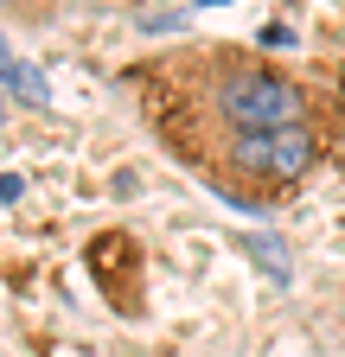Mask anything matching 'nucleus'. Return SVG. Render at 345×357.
I'll list each match as a JSON object with an SVG mask.
<instances>
[{"label": "nucleus", "mask_w": 345, "mask_h": 357, "mask_svg": "<svg viewBox=\"0 0 345 357\" xmlns=\"http://www.w3.org/2000/svg\"><path fill=\"white\" fill-rule=\"evenodd\" d=\"M52 0H0V13H20V20H45Z\"/></svg>", "instance_id": "obj_3"}, {"label": "nucleus", "mask_w": 345, "mask_h": 357, "mask_svg": "<svg viewBox=\"0 0 345 357\" xmlns=\"http://www.w3.org/2000/svg\"><path fill=\"white\" fill-rule=\"evenodd\" d=\"M141 121L179 153L186 166L211 153L230 134H275V128H307L320 121V96L300 70L269 64L263 52L243 45H186L154 64V77H128L141 89Z\"/></svg>", "instance_id": "obj_1"}, {"label": "nucleus", "mask_w": 345, "mask_h": 357, "mask_svg": "<svg viewBox=\"0 0 345 357\" xmlns=\"http://www.w3.org/2000/svg\"><path fill=\"white\" fill-rule=\"evenodd\" d=\"M320 160H326V128L307 121V128H275V134H230L211 153H198L192 172L230 204H269L275 192L300 185Z\"/></svg>", "instance_id": "obj_2"}]
</instances>
